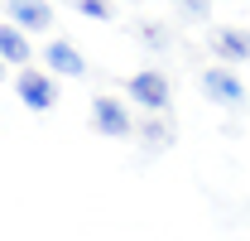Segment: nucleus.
<instances>
[{"instance_id": "f257e3e1", "label": "nucleus", "mask_w": 250, "mask_h": 241, "mask_svg": "<svg viewBox=\"0 0 250 241\" xmlns=\"http://www.w3.org/2000/svg\"><path fill=\"white\" fill-rule=\"evenodd\" d=\"M125 96H130L140 111H168V101H173V82H168L164 68H140V72L125 82Z\"/></svg>"}, {"instance_id": "0eeeda50", "label": "nucleus", "mask_w": 250, "mask_h": 241, "mask_svg": "<svg viewBox=\"0 0 250 241\" xmlns=\"http://www.w3.org/2000/svg\"><path fill=\"white\" fill-rule=\"evenodd\" d=\"M207 39H212V53H217L226 68L250 58V34H246V29H226V24H221V29H212Z\"/></svg>"}, {"instance_id": "f8f14e48", "label": "nucleus", "mask_w": 250, "mask_h": 241, "mask_svg": "<svg viewBox=\"0 0 250 241\" xmlns=\"http://www.w3.org/2000/svg\"><path fill=\"white\" fill-rule=\"evenodd\" d=\"M145 135H149L154 145H168V140H173V130H168V125H159V120H149V125H145Z\"/></svg>"}, {"instance_id": "423d86ee", "label": "nucleus", "mask_w": 250, "mask_h": 241, "mask_svg": "<svg viewBox=\"0 0 250 241\" xmlns=\"http://www.w3.org/2000/svg\"><path fill=\"white\" fill-rule=\"evenodd\" d=\"M43 63H48L53 77H87V58H82L67 39H53V44L43 48Z\"/></svg>"}, {"instance_id": "20e7f679", "label": "nucleus", "mask_w": 250, "mask_h": 241, "mask_svg": "<svg viewBox=\"0 0 250 241\" xmlns=\"http://www.w3.org/2000/svg\"><path fill=\"white\" fill-rule=\"evenodd\" d=\"M15 96L29 106V111H53L58 106V82H53V72H39V68H24L20 77H15Z\"/></svg>"}, {"instance_id": "ddd939ff", "label": "nucleus", "mask_w": 250, "mask_h": 241, "mask_svg": "<svg viewBox=\"0 0 250 241\" xmlns=\"http://www.w3.org/2000/svg\"><path fill=\"white\" fill-rule=\"evenodd\" d=\"M0 77H5V63H0Z\"/></svg>"}, {"instance_id": "1a4fd4ad", "label": "nucleus", "mask_w": 250, "mask_h": 241, "mask_svg": "<svg viewBox=\"0 0 250 241\" xmlns=\"http://www.w3.org/2000/svg\"><path fill=\"white\" fill-rule=\"evenodd\" d=\"M135 39H140L149 53H168V48H173V34L164 29L159 20H140V24H135Z\"/></svg>"}, {"instance_id": "9d476101", "label": "nucleus", "mask_w": 250, "mask_h": 241, "mask_svg": "<svg viewBox=\"0 0 250 241\" xmlns=\"http://www.w3.org/2000/svg\"><path fill=\"white\" fill-rule=\"evenodd\" d=\"M173 5H178V15L192 20V24H202V20L212 15V0H173Z\"/></svg>"}, {"instance_id": "7ed1b4c3", "label": "nucleus", "mask_w": 250, "mask_h": 241, "mask_svg": "<svg viewBox=\"0 0 250 241\" xmlns=\"http://www.w3.org/2000/svg\"><path fill=\"white\" fill-rule=\"evenodd\" d=\"M92 130L106 140H130L135 135V116L121 96H92Z\"/></svg>"}, {"instance_id": "39448f33", "label": "nucleus", "mask_w": 250, "mask_h": 241, "mask_svg": "<svg viewBox=\"0 0 250 241\" xmlns=\"http://www.w3.org/2000/svg\"><path fill=\"white\" fill-rule=\"evenodd\" d=\"M5 15H10V24L24 34H43L53 24V5L48 0H5Z\"/></svg>"}, {"instance_id": "9b49d317", "label": "nucleus", "mask_w": 250, "mask_h": 241, "mask_svg": "<svg viewBox=\"0 0 250 241\" xmlns=\"http://www.w3.org/2000/svg\"><path fill=\"white\" fill-rule=\"evenodd\" d=\"M77 15H92V20H111L116 5L111 0H77Z\"/></svg>"}, {"instance_id": "f03ea898", "label": "nucleus", "mask_w": 250, "mask_h": 241, "mask_svg": "<svg viewBox=\"0 0 250 241\" xmlns=\"http://www.w3.org/2000/svg\"><path fill=\"white\" fill-rule=\"evenodd\" d=\"M197 82H202V96H207V101H217V106H226V111L246 106V82H241V72H236V68H226V63H212Z\"/></svg>"}, {"instance_id": "6e6552de", "label": "nucleus", "mask_w": 250, "mask_h": 241, "mask_svg": "<svg viewBox=\"0 0 250 241\" xmlns=\"http://www.w3.org/2000/svg\"><path fill=\"white\" fill-rule=\"evenodd\" d=\"M29 58H34L29 34L15 29V24H0V63H15V68L24 72V63H29Z\"/></svg>"}]
</instances>
